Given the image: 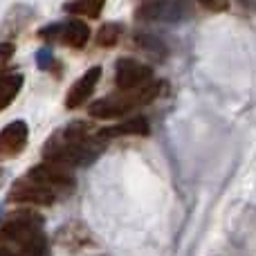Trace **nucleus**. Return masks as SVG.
<instances>
[{
    "mask_svg": "<svg viewBox=\"0 0 256 256\" xmlns=\"http://www.w3.org/2000/svg\"><path fill=\"white\" fill-rule=\"evenodd\" d=\"M104 148V140L94 132L90 135L88 124H70L63 130L54 132L43 144V158L48 162H56L61 166H86Z\"/></svg>",
    "mask_w": 256,
    "mask_h": 256,
    "instance_id": "1",
    "label": "nucleus"
},
{
    "mask_svg": "<svg viewBox=\"0 0 256 256\" xmlns=\"http://www.w3.org/2000/svg\"><path fill=\"white\" fill-rule=\"evenodd\" d=\"M0 243L12 245L20 256H50L48 238L43 234V218L32 209L14 212L0 227Z\"/></svg>",
    "mask_w": 256,
    "mask_h": 256,
    "instance_id": "2",
    "label": "nucleus"
},
{
    "mask_svg": "<svg viewBox=\"0 0 256 256\" xmlns=\"http://www.w3.org/2000/svg\"><path fill=\"white\" fill-rule=\"evenodd\" d=\"M158 94H160V81H150V84L142 86V88L120 90L117 94H108V97L97 99V102L90 104L88 112L94 120H117V117H124L128 112H132L135 108L150 104L153 99H158Z\"/></svg>",
    "mask_w": 256,
    "mask_h": 256,
    "instance_id": "3",
    "label": "nucleus"
},
{
    "mask_svg": "<svg viewBox=\"0 0 256 256\" xmlns=\"http://www.w3.org/2000/svg\"><path fill=\"white\" fill-rule=\"evenodd\" d=\"M186 16V0H146L135 9V20L140 22H180Z\"/></svg>",
    "mask_w": 256,
    "mask_h": 256,
    "instance_id": "4",
    "label": "nucleus"
},
{
    "mask_svg": "<svg viewBox=\"0 0 256 256\" xmlns=\"http://www.w3.org/2000/svg\"><path fill=\"white\" fill-rule=\"evenodd\" d=\"M38 38H43L45 43H61L68 48H84L90 38V27L86 25L81 18L68 22H56V25H50L45 30L38 32Z\"/></svg>",
    "mask_w": 256,
    "mask_h": 256,
    "instance_id": "5",
    "label": "nucleus"
},
{
    "mask_svg": "<svg viewBox=\"0 0 256 256\" xmlns=\"http://www.w3.org/2000/svg\"><path fill=\"white\" fill-rule=\"evenodd\" d=\"M9 200L12 202H20V204H38V207H50L58 200V196L54 194L50 186H45L43 182L34 180L32 176L18 178L12 184L9 191Z\"/></svg>",
    "mask_w": 256,
    "mask_h": 256,
    "instance_id": "6",
    "label": "nucleus"
},
{
    "mask_svg": "<svg viewBox=\"0 0 256 256\" xmlns=\"http://www.w3.org/2000/svg\"><path fill=\"white\" fill-rule=\"evenodd\" d=\"M27 176H32L34 180H38V182H43L45 186H50L58 198L66 196V194H70L76 184L74 173H72L70 168L61 166V164H56V162H48V160H45L43 164L32 166V171L27 173Z\"/></svg>",
    "mask_w": 256,
    "mask_h": 256,
    "instance_id": "7",
    "label": "nucleus"
},
{
    "mask_svg": "<svg viewBox=\"0 0 256 256\" xmlns=\"http://www.w3.org/2000/svg\"><path fill=\"white\" fill-rule=\"evenodd\" d=\"M153 81V68L135 61V58H120L115 63V84L120 90H132Z\"/></svg>",
    "mask_w": 256,
    "mask_h": 256,
    "instance_id": "8",
    "label": "nucleus"
},
{
    "mask_svg": "<svg viewBox=\"0 0 256 256\" xmlns=\"http://www.w3.org/2000/svg\"><path fill=\"white\" fill-rule=\"evenodd\" d=\"M27 142H30V128L25 122L16 120L7 124L0 130V162L2 160H12L25 150Z\"/></svg>",
    "mask_w": 256,
    "mask_h": 256,
    "instance_id": "9",
    "label": "nucleus"
},
{
    "mask_svg": "<svg viewBox=\"0 0 256 256\" xmlns=\"http://www.w3.org/2000/svg\"><path fill=\"white\" fill-rule=\"evenodd\" d=\"M99 79H102V68H99V66L90 68V70L86 72L81 79H76L74 86L70 88V92H68V97H66V108L74 110V108L84 106V104L92 97V92H94V88H97Z\"/></svg>",
    "mask_w": 256,
    "mask_h": 256,
    "instance_id": "10",
    "label": "nucleus"
},
{
    "mask_svg": "<svg viewBox=\"0 0 256 256\" xmlns=\"http://www.w3.org/2000/svg\"><path fill=\"white\" fill-rule=\"evenodd\" d=\"M148 130H150V126H148V120H146V117H130V120L122 122V124L104 128V130H99L97 135L106 142V140H112V137H146Z\"/></svg>",
    "mask_w": 256,
    "mask_h": 256,
    "instance_id": "11",
    "label": "nucleus"
},
{
    "mask_svg": "<svg viewBox=\"0 0 256 256\" xmlns=\"http://www.w3.org/2000/svg\"><path fill=\"white\" fill-rule=\"evenodd\" d=\"M20 88H22V76L20 74H7V72H0V110H4V108L18 97Z\"/></svg>",
    "mask_w": 256,
    "mask_h": 256,
    "instance_id": "12",
    "label": "nucleus"
},
{
    "mask_svg": "<svg viewBox=\"0 0 256 256\" xmlns=\"http://www.w3.org/2000/svg\"><path fill=\"white\" fill-rule=\"evenodd\" d=\"M104 4H106V0H68L63 9L86 18H99L104 12Z\"/></svg>",
    "mask_w": 256,
    "mask_h": 256,
    "instance_id": "13",
    "label": "nucleus"
},
{
    "mask_svg": "<svg viewBox=\"0 0 256 256\" xmlns=\"http://www.w3.org/2000/svg\"><path fill=\"white\" fill-rule=\"evenodd\" d=\"M122 36V25H115V22H106L104 27H99L97 32V45H102V48H115L117 40H120Z\"/></svg>",
    "mask_w": 256,
    "mask_h": 256,
    "instance_id": "14",
    "label": "nucleus"
},
{
    "mask_svg": "<svg viewBox=\"0 0 256 256\" xmlns=\"http://www.w3.org/2000/svg\"><path fill=\"white\" fill-rule=\"evenodd\" d=\"M135 43L140 45L142 50L150 52V54H160V56H164V54H166V48L162 45V40L153 38L150 34H137V36H135Z\"/></svg>",
    "mask_w": 256,
    "mask_h": 256,
    "instance_id": "15",
    "label": "nucleus"
},
{
    "mask_svg": "<svg viewBox=\"0 0 256 256\" xmlns=\"http://www.w3.org/2000/svg\"><path fill=\"white\" fill-rule=\"evenodd\" d=\"M14 52H16V45L12 43V40H0V66H4V63H9V58L14 56Z\"/></svg>",
    "mask_w": 256,
    "mask_h": 256,
    "instance_id": "16",
    "label": "nucleus"
},
{
    "mask_svg": "<svg viewBox=\"0 0 256 256\" xmlns=\"http://www.w3.org/2000/svg\"><path fill=\"white\" fill-rule=\"evenodd\" d=\"M198 2L212 12H227L230 9V0H198Z\"/></svg>",
    "mask_w": 256,
    "mask_h": 256,
    "instance_id": "17",
    "label": "nucleus"
},
{
    "mask_svg": "<svg viewBox=\"0 0 256 256\" xmlns=\"http://www.w3.org/2000/svg\"><path fill=\"white\" fill-rule=\"evenodd\" d=\"M0 256H20V254L14 252V250H9V248H2V245H0Z\"/></svg>",
    "mask_w": 256,
    "mask_h": 256,
    "instance_id": "18",
    "label": "nucleus"
},
{
    "mask_svg": "<svg viewBox=\"0 0 256 256\" xmlns=\"http://www.w3.org/2000/svg\"><path fill=\"white\" fill-rule=\"evenodd\" d=\"M2 178H4V173H2V168H0V182H2Z\"/></svg>",
    "mask_w": 256,
    "mask_h": 256,
    "instance_id": "19",
    "label": "nucleus"
}]
</instances>
